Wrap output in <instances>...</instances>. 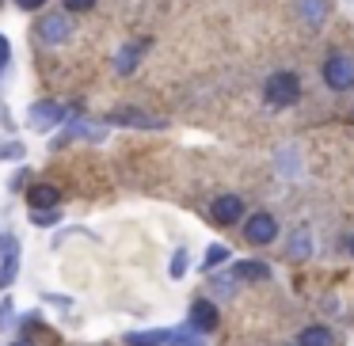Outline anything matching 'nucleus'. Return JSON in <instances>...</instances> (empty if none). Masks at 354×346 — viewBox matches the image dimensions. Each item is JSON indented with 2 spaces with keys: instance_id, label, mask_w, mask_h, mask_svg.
Returning <instances> with one entry per match:
<instances>
[{
  "instance_id": "12",
  "label": "nucleus",
  "mask_w": 354,
  "mask_h": 346,
  "mask_svg": "<svg viewBox=\"0 0 354 346\" xmlns=\"http://www.w3.org/2000/svg\"><path fill=\"white\" fill-rule=\"evenodd\" d=\"M331 343H335L331 331L320 327V323H316V327H305V331H301V338H297V346H331Z\"/></svg>"
},
{
  "instance_id": "8",
  "label": "nucleus",
  "mask_w": 354,
  "mask_h": 346,
  "mask_svg": "<svg viewBox=\"0 0 354 346\" xmlns=\"http://www.w3.org/2000/svg\"><path fill=\"white\" fill-rule=\"evenodd\" d=\"M57 202H62V191H57L54 183L27 186V206H31V209H57Z\"/></svg>"
},
{
  "instance_id": "14",
  "label": "nucleus",
  "mask_w": 354,
  "mask_h": 346,
  "mask_svg": "<svg viewBox=\"0 0 354 346\" xmlns=\"http://www.w3.org/2000/svg\"><path fill=\"white\" fill-rule=\"evenodd\" d=\"M111 122H133V126H145V130H156V126H164V122H156V118L141 115V110H115V115H111Z\"/></svg>"
},
{
  "instance_id": "22",
  "label": "nucleus",
  "mask_w": 354,
  "mask_h": 346,
  "mask_svg": "<svg viewBox=\"0 0 354 346\" xmlns=\"http://www.w3.org/2000/svg\"><path fill=\"white\" fill-rule=\"evenodd\" d=\"M95 0H65V12H88Z\"/></svg>"
},
{
  "instance_id": "19",
  "label": "nucleus",
  "mask_w": 354,
  "mask_h": 346,
  "mask_svg": "<svg viewBox=\"0 0 354 346\" xmlns=\"http://www.w3.org/2000/svg\"><path fill=\"white\" fill-rule=\"evenodd\" d=\"M225 259H229V247L214 244V247H209V251H206V259H202V267H206V270H214L217 262H225Z\"/></svg>"
},
{
  "instance_id": "26",
  "label": "nucleus",
  "mask_w": 354,
  "mask_h": 346,
  "mask_svg": "<svg viewBox=\"0 0 354 346\" xmlns=\"http://www.w3.org/2000/svg\"><path fill=\"white\" fill-rule=\"evenodd\" d=\"M12 346H31V338H16V343H12Z\"/></svg>"
},
{
  "instance_id": "6",
  "label": "nucleus",
  "mask_w": 354,
  "mask_h": 346,
  "mask_svg": "<svg viewBox=\"0 0 354 346\" xmlns=\"http://www.w3.org/2000/svg\"><path fill=\"white\" fill-rule=\"evenodd\" d=\"M0 247H4V262H0V289H8V285L16 282V270H19V240L8 236V240H0Z\"/></svg>"
},
{
  "instance_id": "11",
  "label": "nucleus",
  "mask_w": 354,
  "mask_h": 346,
  "mask_svg": "<svg viewBox=\"0 0 354 346\" xmlns=\"http://www.w3.org/2000/svg\"><path fill=\"white\" fill-rule=\"evenodd\" d=\"M145 46H149V42L141 39V42H133V46H126L122 54H118V61H115V65H118V73H122V77L138 69V57H141V50H145Z\"/></svg>"
},
{
  "instance_id": "21",
  "label": "nucleus",
  "mask_w": 354,
  "mask_h": 346,
  "mask_svg": "<svg viewBox=\"0 0 354 346\" xmlns=\"http://www.w3.org/2000/svg\"><path fill=\"white\" fill-rule=\"evenodd\" d=\"M12 308H16V305H12V297H4V300H0V331H8L12 316H16Z\"/></svg>"
},
{
  "instance_id": "9",
  "label": "nucleus",
  "mask_w": 354,
  "mask_h": 346,
  "mask_svg": "<svg viewBox=\"0 0 354 346\" xmlns=\"http://www.w3.org/2000/svg\"><path fill=\"white\" fill-rule=\"evenodd\" d=\"M27 118H31L35 130H50V126H62L65 110L57 107V103H35V107L27 110Z\"/></svg>"
},
{
  "instance_id": "2",
  "label": "nucleus",
  "mask_w": 354,
  "mask_h": 346,
  "mask_svg": "<svg viewBox=\"0 0 354 346\" xmlns=\"http://www.w3.org/2000/svg\"><path fill=\"white\" fill-rule=\"evenodd\" d=\"M324 84L331 92H351L354 88V57L351 54H331L324 61Z\"/></svg>"
},
{
  "instance_id": "25",
  "label": "nucleus",
  "mask_w": 354,
  "mask_h": 346,
  "mask_svg": "<svg viewBox=\"0 0 354 346\" xmlns=\"http://www.w3.org/2000/svg\"><path fill=\"white\" fill-rule=\"evenodd\" d=\"M24 183H27V171H19V175L12 179V191H24Z\"/></svg>"
},
{
  "instance_id": "13",
  "label": "nucleus",
  "mask_w": 354,
  "mask_h": 346,
  "mask_svg": "<svg viewBox=\"0 0 354 346\" xmlns=\"http://www.w3.org/2000/svg\"><path fill=\"white\" fill-rule=\"evenodd\" d=\"M267 274H270V267L259 259H244V262L232 267V278H267Z\"/></svg>"
},
{
  "instance_id": "28",
  "label": "nucleus",
  "mask_w": 354,
  "mask_h": 346,
  "mask_svg": "<svg viewBox=\"0 0 354 346\" xmlns=\"http://www.w3.org/2000/svg\"><path fill=\"white\" fill-rule=\"evenodd\" d=\"M351 118H354V110H351Z\"/></svg>"
},
{
  "instance_id": "23",
  "label": "nucleus",
  "mask_w": 354,
  "mask_h": 346,
  "mask_svg": "<svg viewBox=\"0 0 354 346\" xmlns=\"http://www.w3.org/2000/svg\"><path fill=\"white\" fill-rule=\"evenodd\" d=\"M4 65H8V39L0 35V73H4Z\"/></svg>"
},
{
  "instance_id": "27",
  "label": "nucleus",
  "mask_w": 354,
  "mask_h": 346,
  "mask_svg": "<svg viewBox=\"0 0 354 346\" xmlns=\"http://www.w3.org/2000/svg\"><path fill=\"white\" fill-rule=\"evenodd\" d=\"M351 251H354V240H351Z\"/></svg>"
},
{
  "instance_id": "15",
  "label": "nucleus",
  "mask_w": 354,
  "mask_h": 346,
  "mask_svg": "<svg viewBox=\"0 0 354 346\" xmlns=\"http://www.w3.org/2000/svg\"><path fill=\"white\" fill-rule=\"evenodd\" d=\"M297 12L305 23H320L324 16H328V8H324V0H297Z\"/></svg>"
},
{
  "instance_id": "1",
  "label": "nucleus",
  "mask_w": 354,
  "mask_h": 346,
  "mask_svg": "<svg viewBox=\"0 0 354 346\" xmlns=\"http://www.w3.org/2000/svg\"><path fill=\"white\" fill-rule=\"evenodd\" d=\"M263 95H267V107L282 110V107H293V103L301 99V84L293 73H274V77H267V84H263Z\"/></svg>"
},
{
  "instance_id": "3",
  "label": "nucleus",
  "mask_w": 354,
  "mask_h": 346,
  "mask_svg": "<svg viewBox=\"0 0 354 346\" xmlns=\"http://www.w3.org/2000/svg\"><path fill=\"white\" fill-rule=\"evenodd\" d=\"M35 35H39V42H46V46H62L73 35L69 12H50V16H42L39 27H35Z\"/></svg>"
},
{
  "instance_id": "4",
  "label": "nucleus",
  "mask_w": 354,
  "mask_h": 346,
  "mask_svg": "<svg viewBox=\"0 0 354 346\" xmlns=\"http://www.w3.org/2000/svg\"><path fill=\"white\" fill-rule=\"evenodd\" d=\"M244 236H248V244H274L278 240V221L270 213H252L248 217V224H244Z\"/></svg>"
},
{
  "instance_id": "16",
  "label": "nucleus",
  "mask_w": 354,
  "mask_h": 346,
  "mask_svg": "<svg viewBox=\"0 0 354 346\" xmlns=\"http://www.w3.org/2000/svg\"><path fill=\"white\" fill-rule=\"evenodd\" d=\"M57 221H62L57 209H31V224H39V229H54Z\"/></svg>"
},
{
  "instance_id": "7",
  "label": "nucleus",
  "mask_w": 354,
  "mask_h": 346,
  "mask_svg": "<svg viewBox=\"0 0 354 346\" xmlns=\"http://www.w3.org/2000/svg\"><path fill=\"white\" fill-rule=\"evenodd\" d=\"M209 213H214L217 224H236L240 217H244V202H240L236 194H221V198L214 202V209H209Z\"/></svg>"
},
{
  "instance_id": "17",
  "label": "nucleus",
  "mask_w": 354,
  "mask_h": 346,
  "mask_svg": "<svg viewBox=\"0 0 354 346\" xmlns=\"http://www.w3.org/2000/svg\"><path fill=\"white\" fill-rule=\"evenodd\" d=\"M126 343L130 346H164L160 331H133V335H126Z\"/></svg>"
},
{
  "instance_id": "5",
  "label": "nucleus",
  "mask_w": 354,
  "mask_h": 346,
  "mask_svg": "<svg viewBox=\"0 0 354 346\" xmlns=\"http://www.w3.org/2000/svg\"><path fill=\"white\" fill-rule=\"evenodd\" d=\"M217 323H221V312H217L214 300H194L191 305V327L198 331V335H209V331H217Z\"/></svg>"
},
{
  "instance_id": "20",
  "label": "nucleus",
  "mask_w": 354,
  "mask_h": 346,
  "mask_svg": "<svg viewBox=\"0 0 354 346\" xmlns=\"http://www.w3.org/2000/svg\"><path fill=\"white\" fill-rule=\"evenodd\" d=\"M187 274V251L179 247L176 255H171V278H183Z\"/></svg>"
},
{
  "instance_id": "24",
  "label": "nucleus",
  "mask_w": 354,
  "mask_h": 346,
  "mask_svg": "<svg viewBox=\"0 0 354 346\" xmlns=\"http://www.w3.org/2000/svg\"><path fill=\"white\" fill-rule=\"evenodd\" d=\"M39 4H46V0H16V8H24V12H35Z\"/></svg>"
},
{
  "instance_id": "18",
  "label": "nucleus",
  "mask_w": 354,
  "mask_h": 346,
  "mask_svg": "<svg viewBox=\"0 0 354 346\" xmlns=\"http://www.w3.org/2000/svg\"><path fill=\"white\" fill-rule=\"evenodd\" d=\"M308 255V232L301 229V232H293V240H290V259H305Z\"/></svg>"
},
{
  "instance_id": "10",
  "label": "nucleus",
  "mask_w": 354,
  "mask_h": 346,
  "mask_svg": "<svg viewBox=\"0 0 354 346\" xmlns=\"http://www.w3.org/2000/svg\"><path fill=\"white\" fill-rule=\"evenodd\" d=\"M160 343L164 346H206V338H198L194 327H164L160 331Z\"/></svg>"
}]
</instances>
